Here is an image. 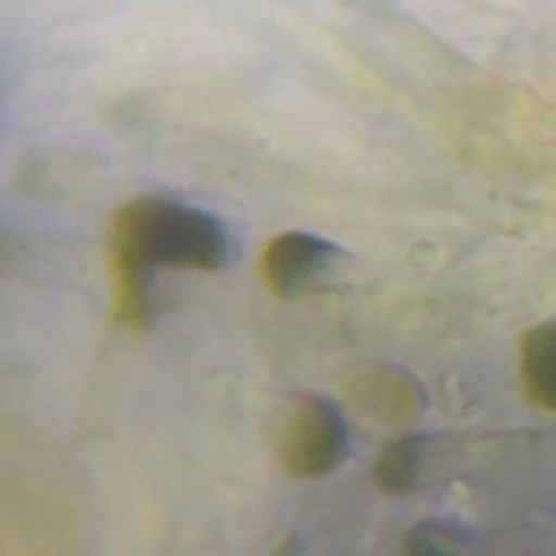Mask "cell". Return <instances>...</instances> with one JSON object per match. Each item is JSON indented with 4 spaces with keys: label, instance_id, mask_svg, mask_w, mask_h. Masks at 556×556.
<instances>
[{
    "label": "cell",
    "instance_id": "cell-6",
    "mask_svg": "<svg viewBox=\"0 0 556 556\" xmlns=\"http://www.w3.org/2000/svg\"><path fill=\"white\" fill-rule=\"evenodd\" d=\"M432 439L426 434H404L391 441L374 460L371 478L389 495H406L424 484Z\"/></svg>",
    "mask_w": 556,
    "mask_h": 556
},
{
    "label": "cell",
    "instance_id": "cell-5",
    "mask_svg": "<svg viewBox=\"0 0 556 556\" xmlns=\"http://www.w3.org/2000/svg\"><path fill=\"white\" fill-rule=\"evenodd\" d=\"M519 378L530 404L556 413V317L528 328L521 337Z\"/></svg>",
    "mask_w": 556,
    "mask_h": 556
},
{
    "label": "cell",
    "instance_id": "cell-3",
    "mask_svg": "<svg viewBox=\"0 0 556 556\" xmlns=\"http://www.w3.org/2000/svg\"><path fill=\"white\" fill-rule=\"evenodd\" d=\"M341 250L337 243L300 230L271 237L261 252V276L278 298L302 295L332 269Z\"/></svg>",
    "mask_w": 556,
    "mask_h": 556
},
{
    "label": "cell",
    "instance_id": "cell-2",
    "mask_svg": "<svg viewBox=\"0 0 556 556\" xmlns=\"http://www.w3.org/2000/svg\"><path fill=\"white\" fill-rule=\"evenodd\" d=\"M267 441L282 473L319 478L343 463L348 426L330 400L315 393H293L271 413Z\"/></svg>",
    "mask_w": 556,
    "mask_h": 556
},
{
    "label": "cell",
    "instance_id": "cell-7",
    "mask_svg": "<svg viewBox=\"0 0 556 556\" xmlns=\"http://www.w3.org/2000/svg\"><path fill=\"white\" fill-rule=\"evenodd\" d=\"M467 534L463 528L428 519L413 526L404 536V552L408 554H456L465 549Z\"/></svg>",
    "mask_w": 556,
    "mask_h": 556
},
{
    "label": "cell",
    "instance_id": "cell-4",
    "mask_svg": "<svg viewBox=\"0 0 556 556\" xmlns=\"http://www.w3.org/2000/svg\"><path fill=\"white\" fill-rule=\"evenodd\" d=\"M345 395L361 417L393 428L410 424L426 402L419 382L391 365L361 367L348 378Z\"/></svg>",
    "mask_w": 556,
    "mask_h": 556
},
{
    "label": "cell",
    "instance_id": "cell-1",
    "mask_svg": "<svg viewBox=\"0 0 556 556\" xmlns=\"http://www.w3.org/2000/svg\"><path fill=\"white\" fill-rule=\"evenodd\" d=\"M228 258V232L208 211L161 195L126 200L115 208L106 228L113 319L128 328L150 324L154 269L213 271L224 267Z\"/></svg>",
    "mask_w": 556,
    "mask_h": 556
}]
</instances>
